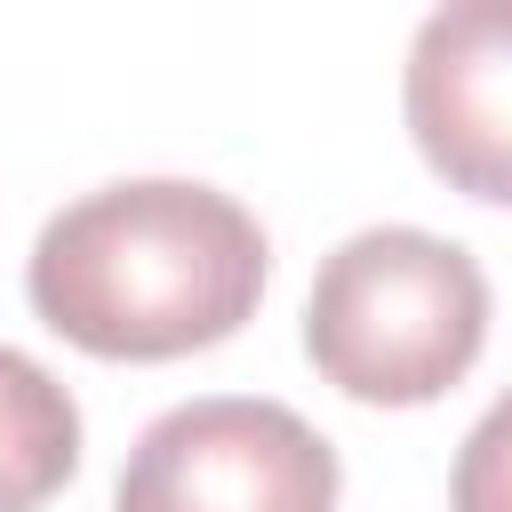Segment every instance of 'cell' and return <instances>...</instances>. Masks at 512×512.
I'll return each instance as SVG.
<instances>
[{
    "label": "cell",
    "instance_id": "8992f818",
    "mask_svg": "<svg viewBox=\"0 0 512 512\" xmlns=\"http://www.w3.org/2000/svg\"><path fill=\"white\" fill-rule=\"evenodd\" d=\"M448 512H512V392L464 432L448 472Z\"/></svg>",
    "mask_w": 512,
    "mask_h": 512
},
{
    "label": "cell",
    "instance_id": "6da1fadb",
    "mask_svg": "<svg viewBox=\"0 0 512 512\" xmlns=\"http://www.w3.org/2000/svg\"><path fill=\"white\" fill-rule=\"evenodd\" d=\"M264 224L192 176H128L56 208L32 240V312L96 360H184L256 312Z\"/></svg>",
    "mask_w": 512,
    "mask_h": 512
},
{
    "label": "cell",
    "instance_id": "277c9868",
    "mask_svg": "<svg viewBox=\"0 0 512 512\" xmlns=\"http://www.w3.org/2000/svg\"><path fill=\"white\" fill-rule=\"evenodd\" d=\"M400 112L440 184L512 208V0H448L416 24Z\"/></svg>",
    "mask_w": 512,
    "mask_h": 512
},
{
    "label": "cell",
    "instance_id": "7a4b0ae2",
    "mask_svg": "<svg viewBox=\"0 0 512 512\" xmlns=\"http://www.w3.org/2000/svg\"><path fill=\"white\" fill-rule=\"evenodd\" d=\"M488 344V272L464 240L368 224L312 272L304 352L368 408H424L472 376Z\"/></svg>",
    "mask_w": 512,
    "mask_h": 512
},
{
    "label": "cell",
    "instance_id": "5b68a950",
    "mask_svg": "<svg viewBox=\"0 0 512 512\" xmlns=\"http://www.w3.org/2000/svg\"><path fill=\"white\" fill-rule=\"evenodd\" d=\"M80 472L72 392L16 344H0V512H40Z\"/></svg>",
    "mask_w": 512,
    "mask_h": 512
},
{
    "label": "cell",
    "instance_id": "3957f363",
    "mask_svg": "<svg viewBox=\"0 0 512 512\" xmlns=\"http://www.w3.org/2000/svg\"><path fill=\"white\" fill-rule=\"evenodd\" d=\"M336 488L344 464L296 408L208 392L136 432L112 512H336Z\"/></svg>",
    "mask_w": 512,
    "mask_h": 512
}]
</instances>
